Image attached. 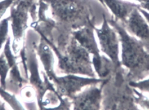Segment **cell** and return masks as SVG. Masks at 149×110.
I'll use <instances>...</instances> for the list:
<instances>
[{"label":"cell","mask_w":149,"mask_h":110,"mask_svg":"<svg viewBox=\"0 0 149 110\" xmlns=\"http://www.w3.org/2000/svg\"><path fill=\"white\" fill-rule=\"evenodd\" d=\"M0 96L13 109H24V107L22 106L21 103L18 101V99L16 97L14 93H9V92L7 91V89H2V88L0 87Z\"/></svg>","instance_id":"obj_13"},{"label":"cell","mask_w":149,"mask_h":110,"mask_svg":"<svg viewBox=\"0 0 149 110\" xmlns=\"http://www.w3.org/2000/svg\"><path fill=\"white\" fill-rule=\"evenodd\" d=\"M103 5L109 8L116 20L124 24L134 8L139 5L123 0H103Z\"/></svg>","instance_id":"obj_11"},{"label":"cell","mask_w":149,"mask_h":110,"mask_svg":"<svg viewBox=\"0 0 149 110\" xmlns=\"http://www.w3.org/2000/svg\"><path fill=\"white\" fill-rule=\"evenodd\" d=\"M140 3L139 7L149 12V0H135Z\"/></svg>","instance_id":"obj_20"},{"label":"cell","mask_w":149,"mask_h":110,"mask_svg":"<svg viewBox=\"0 0 149 110\" xmlns=\"http://www.w3.org/2000/svg\"><path fill=\"white\" fill-rule=\"evenodd\" d=\"M109 79V78L103 79L95 77H84L74 74H67L63 76L56 75L52 80V82L59 95L71 99L85 86L103 83Z\"/></svg>","instance_id":"obj_6"},{"label":"cell","mask_w":149,"mask_h":110,"mask_svg":"<svg viewBox=\"0 0 149 110\" xmlns=\"http://www.w3.org/2000/svg\"><path fill=\"white\" fill-rule=\"evenodd\" d=\"M95 26L87 25L72 31V35L78 43L92 55V56H100V49L95 39Z\"/></svg>","instance_id":"obj_9"},{"label":"cell","mask_w":149,"mask_h":110,"mask_svg":"<svg viewBox=\"0 0 149 110\" xmlns=\"http://www.w3.org/2000/svg\"><path fill=\"white\" fill-rule=\"evenodd\" d=\"M49 5L51 15L56 26L72 31L87 25H94V16L87 0H45Z\"/></svg>","instance_id":"obj_2"},{"label":"cell","mask_w":149,"mask_h":110,"mask_svg":"<svg viewBox=\"0 0 149 110\" xmlns=\"http://www.w3.org/2000/svg\"><path fill=\"white\" fill-rule=\"evenodd\" d=\"M9 22L10 17L2 19L0 22V50L2 49V46L5 44L8 38V32H9Z\"/></svg>","instance_id":"obj_15"},{"label":"cell","mask_w":149,"mask_h":110,"mask_svg":"<svg viewBox=\"0 0 149 110\" xmlns=\"http://www.w3.org/2000/svg\"><path fill=\"white\" fill-rule=\"evenodd\" d=\"M35 0H15L11 6L10 21L11 22L13 32L12 50L15 55L19 53L22 47V42L27 29L28 28V19L30 8Z\"/></svg>","instance_id":"obj_4"},{"label":"cell","mask_w":149,"mask_h":110,"mask_svg":"<svg viewBox=\"0 0 149 110\" xmlns=\"http://www.w3.org/2000/svg\"><path fill=\"white\" fill-rule=\"evenodd\" d=\"M90 53L71 36L67 46L58 56V67L61 73L95 77Z\"/></svg>","instance_id":"obj_3"},{"label":"cell","mask_w":149,"mask_h":110,"mask_svg":"<svg viewBox=\"0 0 149 110\" xmlns=\"http://www.w3.org/2000/svg\"><path fill=\"white\" fill-rule=\"evenodd\" d=\"M95 32L98 38L102 53L112 61L116 68L121 67L120 60V38L117 31L109 24V20L103 15V23L100 28L95 27Z\"/></svg>","instance_id":"obj_5"},{"label":"cell","mask_w":149,"mask_h":110,"mask_svg":"<svg viewBox=\"0 0 149 110\" xmlns=\"http://www.w3.org/2000/svg\"><path fill=\"white\" fill-rule=\"evenodd\" d=\"M109 24L114 28L121 45V64L129 70L125 75L128 81H137L149 73V52L140 40L131 36L123 24L111 18Z\"/></svg>","instance_id":"obj_1"},{"label":"cell","mask_w":149,"mask_h":110,"mask_svg":"<svg viewBox=\"0 0 149 110\" xmlns=\"http://www.w3.org/2000/svg\"><path fill=\"white\" fill-rule=\"evenodd\" d=\"M10 67L8 65L7 60L5 57V55L2 54L0 56V87L6 89L7 86V78L9 74Z\"/></svg>","instance_id":"obj_14"},{"label":"cell","mask_w":149,"mask_h":110,"mask_svg":"<svg viewBox=\"0 0 149 110\" xmlns=\"http://www.w3.org/2000/svg\"><path fill=\"white\" fill-rule=\"evenodd\" d=\"M108 81V80H107ZM106 82V81H105ZM105 82L89 86L84 91L74 95L71 100L74 109H99L103 97V88Z\"/></svg>","instance_id":"obj_7"},{"label":"cell","mask_w":149,"mask_h":110,"mask_svg":"<svg viewBox=\"0 0 149 110\" xmlns=\"http://www.w3.org/2000/svg\"><path fill=\"white\" fill-rule=\"evenodd\" d=\"M129 84L131 87L136 88V89H140V91L149 93V78L143 81H129Z\"/></svg>","instance_id":"obj_17"},{"label":"cell","mask_w":149,"mask_h":110,"mask_svg":"<svg viewBox=\"0 0 149 110\" xmlns=\"http://www.w3.org/2000/svg\"><path fill=\"white\" fill-rule=\"evenodd\" d=\"M138 7L132 10L125 22L122 24L129 33L140 38L146 50L149 52V25L139 11Z\"/></svg>","instance_id":"obj_8"},{"label":"cell","mask_w":149,"mask_h":110,"mask_svg":"<svg viewBox=\"0 0 149 110\" xmlns=\"http://www.w3.org/2000/svg\"><path fill=\"white\" fill-rule=\"evenodd\" d=\"M15 0H2L0 1V22L2 21V19L4 15L6 13L7 10L11 7Z\"/></svg>","instance_id":"obj_18"},{"label":"cell","mask_w":149,"mask_h":110,"mask_svg":"<svg viewBox=\"0 0 149 110\" xmlns=\"http://www.w3.org/2000/svg\"><path fill=\"white\" fill-rule=\"evenodd\" d=\"M98 1H99V2H100V3H101V4H102V5H103V0H98Z\"/></svg>","instance_id":"obj_22"},{"label":"cell","mask_w":149,"mask_h":110,"mask_svg":"<svg viewBox=\"0 0 149 110\" xmlns=\"http://www.w3.org/2000/svg\"><path fill=\"white\" fill-rule=\"evenodd\" d=\"M20 93L23 100L27 101V102H33L35 100V99H33L34 97H37L36 91L33 86H25L24 88H22Z\"/></svg>","instance_id":"obj_16"},{"label":"cell","mask_w":149,"mask_h":110,"mask_svg":"<svg viewBox=\"0 0 149 110\" xmlns=\"http://www.w3.org/2000/svg\"><path fill=\"white\" fill-rule=\"evenodd\" d=\"M135 95L136 97V104H140L142 107L145 109H149V99L145 97L143 95L140 94L137 91L134 90Z\"/></svg>","instance_id":"obj_19"},{"label":"cell","mask_w":149,"mask_h":110,"mask_svg":"<svg viewBox=\"0 0 149 110\" xmlns=\"http://www.w3.org/2000/svg\"><path fill=\"white\" fill-rule=\"evenodd\" d=\"M92 61L95 72L98 75L99 78L103 79L110 78L113 71L117 69L107 56L101 55L97 57L92 56Z\"/></svg>","instance_id":"obj_12"},{"label":"cell","mask_w":149,"mask_h":110,"mask_svg":"<svg viewBox=\"0 0 149 110\" xmlns=\"http://www.w3.org/2000/svg\"><path fill=\"white\" fill-rule=\"evenodd\" d=\"M36 51L43 65L45 73L52 81V80L56 76L54 70L55 59L52 48L46 42V40L41 37L39 42L36 46Z\"/></svg>","instance_id":"obj_10"},{"label":"cell","mask_w":149,"mask_h":110,"mask_svg":"<svg viewBox=\"0 0 149 110\" xmlns=\"http://www.w3.org/2000/svg\"><path fill=\"white\" fill-rule=\"evenodd\" d=\"M138 10H139V11L141 13V14L143 15V17L146 19V21L149 23V12L146 10L145 9H143V8H140V7H138Z\"/></svg>","instance_id":"obj_21"}]
</instances>
